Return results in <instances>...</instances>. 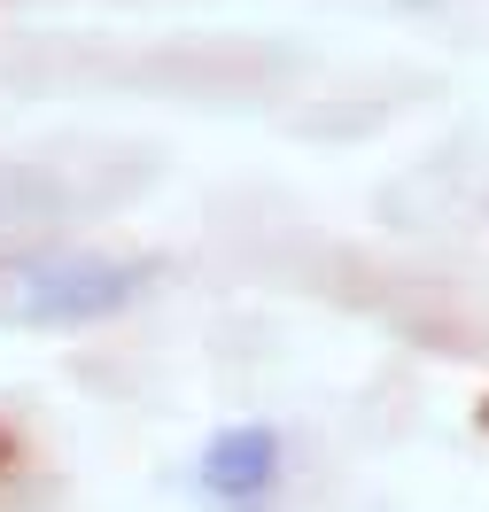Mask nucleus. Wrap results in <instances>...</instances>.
<instances>
[{
  "label": "nucleus",
  "mask_w": 489,
  "mask_h": 512,
  "mask_svg": "<svg viewBox=\"0 0 489 512\" xmlns=\"http://www.w3.org/2000/svg\"><path fill=\"white\" fill-rule=\"evenodd\" d=\"M63 210V187L32 171V163H0V233H24V225H47Z\"/></svg>",
  "instance_id": "3"
},
{
  "label": "nucleus",
  "mask_w": 489,
  "mask_h": 512,
  "mask_svg": "<svg viewBox=\"0 0 489 512\" xmlns=\"http://www.w3.org/2000/svg\"><path fill=\"white\" fill-rule=\"evenodd\" d=\"M148 280H156L148 256L16 241V249H0V326H16V334H70V326L125 319L148 295Z\"/></svg>",
  "instance_id": "1"
},
{
  "label": "nucleus",
  "mask_w": 489,
  "mask_h": 512,
  "mask_svg": "<svg viewBox=\"0 0 489 512\" xmlns=\"http://www.w3.org/2000/svg\"><path fill=\"white\" fill-rule=\"evenodd\" d=\"M272 481H280V435H272V427L241 419V427H218V435L202 443V489H210L218 505H257Z\"/></svg>",
  "instance_id": "2"
},
{
  "label": "nucleus",
  "mask_w": 489,
  "mask_h": 512,
  "mask_svg": "<svg viewBox=\"0 0 489 512\" xmlns=\"http://www.w3.org/2000/svg\"><path fill=\"white\" fill-rule=\"evenodd\" d=\"M396 8H435V0H396Z\"/></svg>",
  "instance_id": "4"
}]
</instances>
